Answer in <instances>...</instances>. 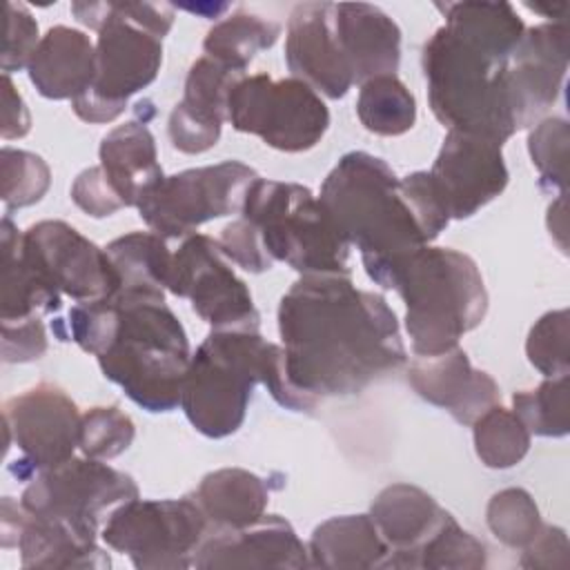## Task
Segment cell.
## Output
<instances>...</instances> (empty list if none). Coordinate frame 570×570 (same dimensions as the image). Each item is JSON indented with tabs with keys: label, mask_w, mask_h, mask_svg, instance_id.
Here are the masks:
<instances>
[{
	"label": "cell",
	"mask_w": 570,
	"mask_h": 570,
	"mask_svg": "<svg viewBox=\"0 0 570 570\" xmlns=\"http://www.w3.org/2000/svg\"><path fill=\"white\" fill-rule=\"evenodd\" d=\"M278 334L287 381L318 401L358 394L407 363L394 309L345 274H303L278 303Z\"/></svg>",
	"instance_id": "6da1fadb"
},
{
	"label": "cell",
	"mask_w": 570,
	"mask_h": 570,
	"mask_svg": "<svg viewBox=\"0 0 570 570\" xmlns=\"http://www.w3.org/2000/svg\"><path fill=\"white\" fill-rule=\"evenodd\" d=\"M69 338L98 358L102 376L147 412L180 405L191 361L187 332L165 292H116L69 309Z\"/></svg>",
	"instance_id": "7a4b0ae2"
},
{
	"label": "cell",
	"mask_w": 570,
	"mask_h": 570,
	"mask_svg": "<svg viewBox=\"0 0 570 570\" xmlns=\"http://www.w3.org/2000/svg\"><path fill=\"white\" fill-rule=\"evenodd\" d=\"M258 383L292 412H312L318 405V399L287 381L283 345L265 341L261 332L212 330L191 354L180 407L203 436L225 439L243 425Z\"/></svg>",
	"instance_id": "3957f363"
},
{
	"label": "cell",
	"mask_w": 570,
	"mask_h": 570,
	"mask_svg": "<svg viewBox=\"0 0 570 570\" xmlns=\"http://www.w3.org/2000/svg\"><path fill=\"white\" fill-rule=\"evenodd\" d=\"M321 205L341 236L356 245L367 276L392 289L401 265L428 238L392 167L367 151H347L321 185Z\"/></svg>",
	"instance_id": "277c9868"
},
{
	"label": "cell",
	"mask_w": 570,
	"mask_h": 570,
	"mask_svg": "<svg viewBox=\"0 0 570 570\" xmlns=\"http://www.w3.org/2000/svg\"><path fill=\"white\" fill-rule=\"evenodd\" d=\"M78 22L98 31L94 85L71 100L85 122H114L127 100L151 85L163 65V38L174 27L165 2H73Z\"/></svg>",
	"instance_id": "5b68a950"
},
{
	"label": "cell",
	"mask_w": 570,
	"mask_h": 570,
	"mask_svg": "<svg viewBox=\"0 0 570 570\" xmlns=\"http://www.w3.org/2000/svg\"><path fill=\"white\" fill-rule=\"evenodd\" d=\"M508 62L450 27L423 45L421 67L434 118L448 129L485 136L499 145L517 134L508 91Z\"/></svg>",
	"instance_id": "8992f818"
},
{
	"label": "cell",
	"mask_w": 570,
	"mask_h": 570,
	"mask_svg": "<svg viewBox=\"0 0 570 570\" xmlns=\"http://www.w3.org/2000/svg\"><path fill=\"white\" fill-rule=\"evenodd\" d=\"M392 289L405 303V330L416 356H436L481 325L488 292L476 263L452 247H421L396 272Z\"/></svg>",
	"instance_id": "52a82bcc"
},
{
	"label": "cell",
	"mask_w": 570,
	"mask_h": 570,
	"mask_svg": "<svg viewBox=\"0 0 570 570\" xmlns=\"http://www.w3.org/2000/svg\"><path fill=\"white\" fill-rule=\"evenodd\" d=\"M240 214L254 225L272 261L287 263L301 276H350V243L307 187L256 178L245 194Z\"/></svg>",
	"instance_id": "ba28073f"
},
{
	"label": "cell",
	"mask_w": 570,
	"mask_h": 570,
	"mask_svg": "<svg viewBox=\"0 0 570 570\" xmlns=\"http://www.w3.org/2000/svg\"><path fill=\"white\" fill-rule=\"evenodd\" d=\"M209 521L191 494L183 499H129L102 525V541L138 570L191 568L209 534Z\"/></svg>",
	"instance_id": "9c48e42d"
},
{
	"label": "cell",
	"mask_w": 570,
	"mask_h": 570,
	"mask_svg": "<svg viewBox=\"0 0 570 570\" xmlns=\"http://www.w3.org/2000/svg\"><path fill=\"white\" fill-rule=\"evenodd\" d=\"M227 122L278 151L301 154L316 147L325 136L330 109L298 78L274 80L269 73H252L234 85L227 100Z\"/></svg>",
	"instance_id": "30bf717a"
},
{
	"label": "cell",
	"mask_w": 570,
	"mask_h": 570,
	"mask_svg": "<svg viewBox=\"0 0 570 570\" xmlns=\"http://www.w3.org/2000/svg\"><path fill=\"white\" fill-rule=\"evenodd\" d=\"M256 178L258 174L240 160L163 176L140 198L138 214L165 240L187 238L203 223L240 212L245 194Z\"/></svg>",
	"instance_id": "8fae6325"
},
{
	"label": "cell",
	"mask_w": 570,
	"mask_h": 570,
	"mask_svg": "<svg viewBox=\"0 0 570 570\" xmlns=\"http://www.w3.org/2000/svg\"><path fill=\"white\" fill-rule=\"evenodd\" d=\"M136 497L138 485L129 474L98 459L71 456L36 474L24 488L20 505L31 517L56 519L96 541L105 514Z\"/></svg>",
	"instance_id": "7c38bea8"
},
{
	"label": "cell",
	"mask_w": 570,
	"mask_h": 570,
	"mask_svg": "<svg viewBox=\"0 0 570 570\" xmlns=\"http://www.w3.org/2000/svg\"><path fill=\"white\" fill-rule=\"evenodd\" d=\"M178 298H189L191 309L212 330L258 332L261 314L249 287L225 263V256L207 234L183 238L171 256L167 287Z\"/></svg>",
	"instance_id": "4fadbf2b"
},
{
	"label": "cell",
	"mask_w": 570,
	"mask_h": 570,
	"mask_svg": "<svg viewBox=\"0 0 570 570\" xmlns=\"http://www.w3.org/2000/svg\"><path fill=\"white\" fill-rule=\"evenodd\" d=\"M7 445H18L20 459L9 465L18 479H33L73 456L80 441L82 414L53 383H38L4 401Z\"/></svg>",
	"instance_id": "5bb4252c"
},
{
	"label": "cell",
	"mask_w": 570,
	"mask_h": 570,
	"mask_svg": "<svg viewBox=\"0 0 570 570\" xmlns=\"http://www.w3.org/2000/svg\"><path fill=\"white\" fill-rule=\"evenodd\" d=\"M22 258L60 294L76 303L118 292L116 269L102 247L65 220H40L22 232Z\"/></svg>",
	"instance_id": "9a60e30c"
},
{
	"label": "cell",
	"mask_w": 570,
	"mask_h": 570,
	"mask_svg": "<svg viewBox=\"0 0 570 570\" xmlns=\"http://www.w3.org/2000/svg\"><path fill=\"white\" fill-rule=\"evenodd\" d=\"M501 147L485 136L448 129L428 174L450 220L474 216L508 187L510 174Z\"/></svg>",
	"instance_id": "2e32d148"
},
{
	"label": "cell",
	"mask_w": 570,
	"mask_h": 570,
	"mask_svg": "<svg viewBox=\"0 0 570 570\" xmlns=\"http://www.w3.org/2000/svg\"><path fill=\"white\" fill-rule=\"evenodd\" d=\"M568 24L543 22L523 31L508 62V91L519 129H528L557 102L568 71Z\"/></svg>",
	"instance_id": "e0dca14e"
},
{
	"label": "cell",
	"mask_w": 570,
	"mask_h": 570,
	"mask_svg": "<svg viewBox=\"0 0 570 570\" xmlns=\"http://www.w3.org/2000/svg\"><path fill=\"white\" fill-rule=\"evenodd\" d=\"M285 62L316 94L338 100L350 91L354 78L334 31V2H301L292 9Z\"/></svg>",
	"instance_id": "ac0fdd59"
},
{
	"label": "cell",
	"mask_w": 570,
	"mask_h": 570,
	"mask_svg": "<svg viewBox=\"0 0 570 570\" xmlns=\"http://www.w3.org/2000/svg\"><path fill=\"white\" fill-rule=\"evenodd\" d=\"M309 552L296 530L278 514L234 530H209L200 543L194 568H307Z\"/></svg>",
	"instance_id": "d6986e66"
},
{
	"label": "cell",
	"mask_w": 570,
	"mask_h": 570,
	"mask_svg": "<svg viewBox=\"0 0 570 570\" xmlns=\"http://www.w3.org/2000/svg\"><path fill=\"white\" fill-rule=\"evenodd\" d=\"M407 383L423 401L448 410L461 425H472L485 410L501 403L497 381L472 367L459 345L436 356H416L407 367Z\"/></svg>",
	"instance_id": "ffe728a7"
},
{
	"label": "cell",
	"mask_w": 570,
	"mask_h": 570,
	"mask_svg": "<svg viewBox=\"0 0 570 570\" xmlns=\"http://www.w3.org/2000/svg\"><path fill=\"white\" fill-rule=\"evenodd\" d=\"M334 31L354 85L376 76H396L401 29L385 11L367 2H334Z\"/></svg>",
	"instance_id": "44dd1931"
},
{
	"label": "cell",
	"mask_w": 570,
	"mask_h": 570,
	"mask_svg": "<svg viewBox=\"0 0 570 570\" xmlns=\"http://www.w3.org/2000/svg\"><path fill=\"white\" fill-rule=\"evenodd\" d=\"M381 537L390 546L385 568H412L416 550L450 517L425 490L410 483L383 488L370 505Z\"/></svg>",
	"instance_id": "7402d4cb"
},
{
	"label": "cell",
	"mask_w": 570,
	"mask_h": 570,
	"mask_svg": "<svg viewBox=\"0 0 570 570\" xmlns=\"http://www.w3.org/2000/svg\"><path fill=\"white\" fill-rule=\"evenodd\" d=\"M27 73L40 96L73 100L94 85L96 45L80 29L56 24L40 38Z\"/></svg>",
	"instance_id": "603a6c76"
},
{
	"label": "cell",
	"mask_w": 570,
	"mask_h": 570,
	"mask_svg": "<svg viewBox=\"0 0 570 570\" xmlns=\"http://www.w3.org/2000/svg\"><path fill=\"white\" fill-rule=\"evenodd\" d=\"M98 156L107 180L125 207H138L140 198L165 176L156 140L147 125L138 120L118 125L102 136Z\"/></svg>",
	"instance_id": "cb8c5ba5"
},
{
	"label": "cell",
	"mask_w": 570,
	"mask_h": 570,
	"mask_svg": "<svg viewBox=\"0 0 570 570\" xmlns=\"http://www.w3.org/2000/svg\"><path fill=\"white\" fill-rule=\"evenodd\" d=\"M309 566L316 568H385L390 546L370 514H343L318 523L312 532Z\"/></svg>",
	"instance_id": "d4e9b609"
},
{
	"label": "cell",
	"mask_w": 570,
	"mask_h": 570,
	"mask_svg": "<svg viewBox=\"0 0 570 570\" xmlns=\"http://www.w3.org/2000/svg\"><path fill=\"white\" fill-rule=\"evenodd\" d=\"M212 530H234L258 521L269 503L267 483L243 468H220L205 474L191 494Z\"/></svg>",
	"instance_id": "484cf974"
},
{
	"label": "cell",
	"mask_w": 570,
	"mask_h": 570,
	"mask_svg": "<svg viewBox=\"0 0 570 570\" xmlns=\"http://www.w3.org/2000/svg\"><path fill=\"white\" fill-rule=\"evenodd\" d=\"M27 514V512H24ZM20 566L22 568H80V570H105L111 566L109 554L98 546V541L85 539L69 525L45 519L24 517V525L18 539Z\"/></svg>",
	"instance_id": "4316f807"
},
{
	"label": "cell",
	"mask_w": 570,
	"mask_h": 570,
	"mask_svg": "<svg viewBox=\"0 0 570 570\" xmlns=\"http://www.w3.org/2000/svg\"><path fill=\"white\" fill-rule=\"evenodd\" d=\"M22 232L13 225L9 214L0 223V252H2V296L0 323L24 321L40 314H53L62 307V294L51 287L20 252Z\"/></svg>",
	"instance_id": "83f0119b"
},
{
	"label": "cell",
	"mask_w": 570,
	"mask_h": 570,
	"mask_svg": "<svg viewBox=\"0 0 570 570\" xmlns=\"http://www.w3.org/2000/svg\"><path fill=\"white\" fill-rule=\"evenodd\" d=\"M436 9L445 18V27L505 60H510L525 31L510 2H436Z\"/></svg>",
	"instance_id": "f1b7e54d"
},
{
	"label": "cell",
	"mask_w": 570,
	"mask_h": 570,
	"mask_svg": "<svg viewBox=\"0 0 570 570\" xmlns=\"http://www.w3.org/2000/svg\"><path fill=\"white\" fill-rule=\"evenodd\" d=\"M116 276L118 292H163L171 269V252L154 232H131L105 247Z\"/></svg>",
	"instance_id": "f546056e"
},
{
	"label": "cell",
	"mask_w": 570,
	"mask_h": 570,
	"mask_svg": "<svg viewBox=\"0 0 570 570\" xmlns=\"http://www.w3.org/2000/svg\"><path fill=\"white\" fill-rule=\"evenodd\" d=\"M281 36V24L249 11H236L218 20L203 40L207 58L245 73L254 56L269 49Z\"/></svg>",
	"instance_id": "4dcf8cb0"
},
{
	"label": "cell",
	"mask_w": 570,
	"mask_h": 570,
	"mask_svg": "<svg viewBox=\"0 0 570 570\" xmlns=\"http://www.w3.org/2000/svg\"><path fill=\"white\" fill-rule=\"evenodd\" d=\"M243 76L245 73L203 56L189 67L183 100H178L174 109L205 127L223 129V122L227 120L229 94Z\"/></svg>",
	"instance_id": "1f68e13d"
},
{
	"label": "cell",
	"mask_w": 570,
	"mask_h": 570,
	"mask_svg": "<svg viewBox=\"0 0 570 570\" xmlns=\"http://www.w3.org/2000/svg\"><path fill=\"white\" fill-rule=\"evenodd\" d=\"M356 116L376 136H401L416 122V100L396 76H376L361 85Z\"/></svg>",
	"instance_id": "d6a6232c"
},
{
	"label": "cell",
	"mask_w": 570,
	"mask_h": 570,
	"mask_svg": "<svg viewBox=\"0 0 570 570\" xmlns=\"http://www.w3.org/2000/svg\"><path fill=\"white\" fill-rule=\"evenodd\" d=\"M530 436L521 419L501 403L485 410L472 423L474 452L492 470H508L521 463L530 450Z\"/></svg>",
	"instance_id": "836d02e7"
},
{
	"label": "cell",
	"mask_w": 570,
	"mask_h": 570,
	"mask_svg": "<svg viewBox=\"0 0 570 570\" xmlns=\"http://www.w3.org/2000/svg\"><path fill=\"white\" fill-rule=\"evenodd\" d=\"M570 379L546 376L534 390L512 394V412L521 419L530 434L566 436L570 430Z\"/></svg>",
	"instance_id": "e575fe53"
},
{
	"label": "cell",
	"mask_w": 570,
	"mask_h": 570,
	"mask_svg": "<svg viewBox=\"0 0 570 570\" xmlns=\"http://www.w3.org/2000/svg\"><path fill=\"white\" fill-rule=\"evenodd\" d=\"M485 521L490 532L514 550H523L543 525L534 499L523 488L499 490L488 503Z\"/></svg>",
	"instance_id": "d590c367"
},
{
	"label": "cell",
	"mask_w": 570,
	"mask_h": 570,
	"mask_svg": "<svg viewBox=\"0 0 570 570\" xmlns=\"http://www.w3.org/2000/svg\"><path fill=\"white\" fill-rule=\"evenodd\" d=\"M488 561L485 546L465 532L450 514L441 528L423 541L412 559V568H468L479 570Z\"/></svg>",
	"instance_id": "8d00e7d4"
},
{
	"label": "cell",
	"mask_w": 570,
	"mask_h": 570,
	"mask_svg": "<svg viewBox=\"0 0 570 570\" xmlns=\"http://www.w3.org/2000/svg\"><path fill=\"white\" fill-rule=\"evenodd\" d=\"M0 171H2V203L7 212L38 203L51 185L49 165L38 154H31L24 149L2 147Z\"/></svg>",
	"instance_id": "74e56055"
},
{
	"label": "cell",
	"mask_w": 570,
	"mask_h": 570,
	"mask_svg": "<svg viewBox=\"0 0 570 570\" xmlns=\"http://www.w3.org/2000/svg\"><path fill=\"white\" fill-rule=\"evenodd\" d=\"M136 425L118 405H98L82 414L78 448L82 456L107 461L120 456L134 443Z\"/></svg>",
	"instance_id": "f35d334b"
},
{
	"label": "cell",
	"mask_w": 570,
	"mask_h": 570,
	"mask_svg": "<svg viewBox=\"0 0 570 570\" xmlns=\"http://www.w3.org/2000/svg\"><path fill=\"white\" fill-rule=\"evenodd\" d=\"M568 142L570 127L566 118H543L528 136V151L539 171L541 189H561L568 185Z\"/></svg>",
	"instance_id": "ab89813d"
},
{
	"label": "cell",
	"mask_w": 570,
	"mask_h": 570,
	"mask_svg": "<svg viewBox=\"0 0 570 570\" xmlns=\"http://www.w3.org/2000/svg\"><path fill=\"white\" fill-rule=\"evenodd\" d=\"M570 314L568 309L546 312L525 341V356L543 376H561L570 372Z\"/></svg>",
	"instance_id": "60d3db41"
},
{
	"label": "cell",
	"mask_w": 570,
	"mask_h": 570,
	"mask_svg": "<svg viewBox=\"0 0 570 570\" xmlns=\"http://www.w3.org/2000/svg\"><path fill=\"white\" fill-rule=\"evenodd\" d=\"M4 18H7V29H4L0 67H2V73H11L29 65L40 38H38V22L24 4L7 2Z\"/></svg>",
	"instance_id": "b9f144b4"
},
{
	"label": "cell",
	"mask_w": 570,
	"mask_h": 570,
	"mask_svg": "<svg viewBox=\"0 0 570 570\" xmlns=\"http://www.w3.org/2000/svg\"><path fill=\"white\" fill-rule=\"evenodd\" d=\"M218 247L225 258L236 263L240 269L252 274H263L272 269L274 261L267 256L258 232L252 223H247L243 216L238 220H232L223 227L218 236Z\"/></svg>",
	"instance_id": "7bdbcfd3"
},
{
	"label": "cell",
	"mask_w": 570,
	"mask_h": 570,
	"mask_svg": "<svg viewBox=\"0 0 570 570\" xmlns=\"http://www.w3.org/2000/svg\"><path fill=\"white\" fill-rule=\"evenodd\" d=\"M401 189L407 196L419 225L430 240H434L450 223V214L441 200V196L436 194L430 174L428 171H412L405 178H401Z\"/></svg>",
	"instance_id": "ee69618b"
},
{
	"label": "cell",
	"mask_w": 570,
	"mask_h": 570,
	"mask_svg": "<svg viewBox=\"0 0 570 570\" xmlns=\"http://www.w3.org/2000/svg\"><path fill=\"white\" fill-rule=\"evenodd\" d=\"M71 200L76 203L78 209L94 218H105L111 216L114 212L122 209L125 203L107 180L102 167H87L82 169L73 185H71Z\"/></svg>",
	"instance_id": "f6af8a7d"
},
{
	"label": "cell",
	"mask_w": 570,
	"mask_h": 570,
	"mask_svg": "<svg viewBox=\"0 0 570 570\" xmlns=\"http://www.w3.org/2000/svg\"><path fill=\"white\" fill-rule=\"evenodd\" d=\"M47 352V332L40 316L2 321V361L29 363Z\"/></svg>",
	"instance_id": "bcb514c9"
},
{
	"label": "cell",
	"mask_w": 570,
	"mask_h": 570,
	"mask_svg": "<svg viewBox=\"0 0 570 570\" xmlns=\"http://www.w3.org/2000/svg\"><path fill=\"white\" fill-rule=\"evenodd\" d=\"M568 534L559 525H541L539 534L523 548L521 568H568L570 566Z\"/></svg>",
	"instance_id": "7dc6e473"
},
{
	"label": "cell",
	"mask_w": 570,
	"mask_h": 570,
	"mask_svg": "<svg viewBox=\"0 0 570 570\" xmlns=\"http://www.w3.org/2000/svg\"><path fill=\"white\" fill-rule=\"evenodd\" d=\"M31 129V116L22 100V96L16 91L9 73H2V138H22Z\"/></svg>",
	"instance_id": "c3c4849f"
},
{
	"label": "cell",
	"mask_w": 570,
	"mask_h": 570,
	"mask_svg": "<svg viewBox=\"0 0 570 570\" xmlns=\"http://www.w3.org/2000/svg\"><path fill=\"white\" fill-rule=\"evenodd\" d=\"M24 508L16 503L11 497L2 499V517H0V541L2 548L18 546L22 525H24Z\"/></svg>",
	"instance_id": "681fc988"
},
{
	"label": "cell",
	"mask_w": 570,
	"mask_h": 570,
	"mask_svg": "<svg viewBox=\"0 0 570 570\" xmlns=\"http://www.w3.org/2000/svg\"><path fill=\"white\" fill-rule=\"evenodd\" d=\"M525 7L532 9V11H537V13H541V16H546V18H550V22H566L568 2H559V4H546V2H541V4H528V2H525Z\"/></svg>",
	"instance_id": "f907efd6"
}]
</instances>
